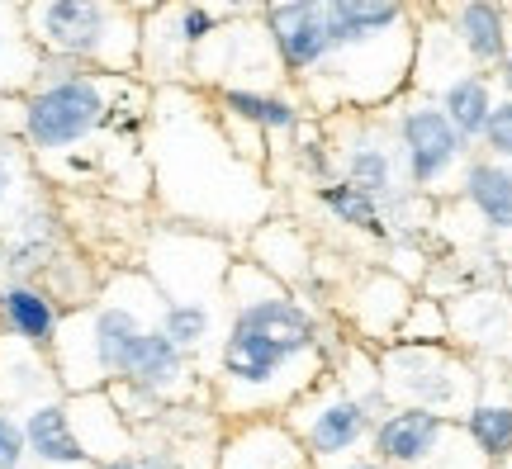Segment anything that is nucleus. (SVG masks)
<instances>
[{
    "label": "nucleus",
    "mask_w": 512,
    "mask_h": 469,
    "mask_svg": "<svg viewBox=\"0 0 512 469\" xmlns=\"http://www.w3.org/2000/svg\"><path fill=\"white\" fill-rule=\"evenodd\" d=\"M323 119V138H328V166L332 176L361 185L389 209V228L394 237L403 233V218L413 209H437V199L418 195L408 185L394 128L384 119V109H337V114H318Z\"/></svg>",
    "instance_id": "5"
},
{
    "label": "nucleus",
    "mask_w": 512,
    "mask_h": 469,
    "mask_svg": "<svg viewBox=\"0 0 512 469\" xmlns=\"http://www.w3.org/2000/svg\"><path fill=\"white\" fill-rule=\"evenodd\" d=\"M394 342H451L446 299H437V294H413V308L403 313Z\"/></svg>",
    "instance_id": "27"
},
{
    "label": "nucleus",
    "mask_w": 512,
    "mask_h": 469,
    "mask_svg": "<svg viewBox=\"0 0 512 469\" xmlns=\"http://www.w3.org/2000/svg\"><path fill=\"white\" fill-rule=\"evenodd\" d=\"M261 19L309 114L384 109L413 81V0H271Z\"/></svg>",
    "instance_id": "1"
},
{
    "label": "nucleus",
    "mask_w": 512,
    "mask_h": 469,
    "mask_svg": "<svg viewBox=\"0 0 512 469\" xmlns=\"http://www.w3.org/2000/svg\"><path fill=\"white\" fill-rule=\"evenodd\" d=\"M285 422L290 432L299 436V446L309 451L313 465H328V460H347V455H361L370 446V427H375V408H370L361 394H351L342 379L323 375L318 384H309L304 394L285 408Z\"/></svg>",
    "instance_id": "9"
},
{
    "label": "nucleus",
    "mask_w": 512,
    "mask_h": 469,
    "mask_svg": "<svg viewBox=\"0 0 512 469\" xmlns=\"http://www.w3.org/2000/svg\"><path fill=\"white\" fill-rule=\"evenodd\" d=\"M494 81H498V95H512V53L494 67Z\"/></svg>",
    "instance_id": "33"
},
{
    "label": "nucleus",
    "mask_w": 512,
    "mask_h": 469,
    "mask_svg": "<svg viewBox=\"0 0 512 469\" xmlns=\"http://www.w3.org/2000/svg\"><path fill=\"white\" fill-rule=\"evenodd\" d=\"M95 469H162V465H152V460H138V455H114V460H100Z\"/></svg>",
    "instance_id": "32"
},
{
    "label": "nucleus",
    "mask_w": 512,
    "mask_h": 469,
    "mask_svg": "<svg viewBox=\"0 0 512 469\" xmlns=\"http://www.w3.org/2000/svg\"><path fill=\"white\" fill-rule=\"evenodd\" d=\"M128 10H133V15H152V10H157V5H166V0H124Z\"/></svg>",
    "instance_id": "34"
},
{
    "label": "nucleus",
    "mask_w": 512,
    "mask_h": 469,
    "mask_svg": "<svg viewBox=\"0 0 512 469\" xmlns=\"http://www.w3.org/2000/svg\"><path fill=\"white\" fill-rule=\"evenodd\" d=\"M384 119L394 128V143H399L408 185H413L418 195L437 199V204L456 199L460 176H465V166L475 157V143L460 138V128L441 114L437 100L408 86L399 100L384 105Z\"/></svg>",
    "instance_id": "7"
},
{
    "label": "nucleus",
    "mask_w": 512,
    "mask_h": 469,
    "mask_svg": "<svg viewBox=\"0 0 512 469\" xmlns=\"http://www.w3.org/2000/svg\"><path fill=\"white\" fill-rule=\"evenodd\" d=\"M247 256L256 266H266L275 280H285L290 289L313 285V275H318V252H313L309 233L294 218H280V214H266L247 233Z\"/></svg>",
    "instance_id": "16"
},
{
    "label": "nucleus",
    "mask_w": 512,
    "mask_h": 469,
    "mask_svg": "<svg viewBox=\"0 0 512 469\" xmlns=\"http://www.w3.org/2000/svg\"><path fill=\"white\" fill-rule=\"evenodd\" d=\"M162 332L181 346L185 356H195L209 342H223L228 304H214V299H162Z\"/></svg>",
    "instance_id": "25"
},
{
    "label": "nucleus",
    "mask_w": 512,
    "mask_h": 469,
    "mask_svg": "<svg viewBox=\"0 0 512 469\" xmlns=\"http://www.w3.org/2000/svg\"><path fill=\"white\" fill-rule=\"evenodd\" d=\"M479 152L512 162V95H498V100H494V109H489V124H484V133H479Z\"/></svg>",
    "instance_id": "28"
},
{
    "label": "nucleus",
    "mask_w": 512,
    "mask_h": 469,
    "mask_svg": "<svg viewBox=\"0 0 512 469\" xmlns=\"http://www.w3.org/2000/svg\"><path fill=\"white\" fill-rule=\"evenodd\" d=\"M332 370V351H285L271 337L252 327L228 323L219 342V375H214V403L219 413L233 417H261L285 413L309 384Z\"/></svg>",
    "instance_id": "3"
},
{
    "label": "nucleus",
    "mask_w": 512,
    "mask_h": 469,
    "mask_svg": "<svg viewBox=\"0 0 512 469\" xmlns=\"http://www.w3.org/2000/svg\"><path fill=\"white\" fill-rule=\"evenodd\" d=\"M313 204H318L337 228H347V233H361V237H370V242H389V237H394L389 209H384L375 195H366L361 185L342 181V176L313 181Z\"/></svg>",
    "instance_id": "22"
},
{
    "label": "nucleus",
    "mask_w": 512,
    "mask_h": 469,
    "mask_svg": "<svg viewBox=\"0 0 512 469\" xmlns=\"http://www.w3.org/2000/svg\"><path fill=\"white\" fill-rule=\"evenodd\" d=\"M503 280H508V289H512V271H503Z\"/></svg>",
    "instance_id": "37"
},
{
    "label": "nucleus",
    "mask_w": 512,
    "mask_h": 469,
    "mask_svg": "<svg viewBox=\"0 0 512 469\" xmlns=\"http://www.w3.org/2000/svg\"><path fill=\"white\" fill-rule=\"evenodd\" d=\"M204 5H209L219 19H238V15H261L271 0H204Z\"/></svg>",
    "instance_id": "30"
},
{
    "label": "nucleus",
    "mask_w": 512,
    "mask_h": 469,
    "mask_svg": "<svg viewBox=\"0 0 512 469\" xmlns=\"http://www.w3.org/2000/svg\"><path fill=\"white\" fill-rule=\"evenodd\" d=\"M0 323L19 342L38 346V351H53L57 332H62V308H57V299L43 285L15 275L10 285L0 289Z\"/></svg>",
    "instance_id": "20"
},
{
    "label": "nucleus",
    "mask_w": 512,
    "mask_h": 469,
    "mask_svg": "<svg viewBox=\"0 0 512 469\" xmlns=\"http://www.w3.org/2000/svg\"><path fill=\"white\" fill-rule=\"evenodd\" d=\"M432 100H437L441 114L460 128V138H470V143L479 147V133H484V124H489V109H494V100H498V81H494V72L470 67V72L451 76V81H446Z\"/></svg>",
    "instance_id": "24"
},
{
    "label": "nucleus",
    "mask_w": 512,
    "mask_h": 469,
    "mask_svg": "<svg viewBox=\"0 0 512 469\" xmlns=\"http://www.w3.org/2000/svg\"><path fill=\"white\" fill-rule=\"evenodd\" d=\"M465 432L456 417L427 413V408H399L389 403L375 427H370V446L366 451L375 460H384L389 469H437L441 451Z\"/></svg>",
    "instance_id": "11"
},
{
    "label": "nucleus",
    "mask_w": 512,
    "mask_h": 469,
    "mask_svg": "<svg viewBox=\"0 0 512 469\" xmlns=\"http://www.w3.org/2000/svg\"><path fill=\"white\" fill-rule=\"evenodd\" d=\"M313 469H389L384 460H375L370 451H361V455H347V460H328V465H313Z\"/></svg>",
    "instance_id": "31"
},
{
    "label": "nucleus",
    "mask_w": 512,
    "mask_h": 469,
    "mask_svg": "<svg viewBox=\"0 0 512 469\" xmlns=\"http://www.w3.org/2000/svg\"><path fill=\"white\" fill-rule=\"evenodd\" d=\"M219 15L204 0H166L138 29V76L147 86H190V57L214 34Z\"/></svg>",
    "instance_id": "10"
},
{
    "label": "nucleus",
    "mask_w": 512,
    "mask_h": 469,
    "mask_svg": "<svg viewBox=\"0 0 512 469\" xmlns=\"http://www.w3.org/2000/svg\"><path fill=\"white\" fill-rule=\"evenodd\" d=\"M489 469H512V455H503V460H489Z\"/></svg>",
    "instance_id": "35"
},
{
    "label": "nucleus",
    "mask_w": 512,
    "mask_h": 469,
    "mask_svg": "<svg viewBox=\"0 0 512 469\" xmlns=\"http://www.w3.org/2000/svg\"><path fill=\"white\" fill-rule=\"evenodd\" d=\"M214 469H313V460L285 417L261 413L228 422V432L214 446Z\"/></svg>",
    "instance_id": "14"
},
{
    "label": "nucleus",
    "mask_w": 512,
    "mask_h": 469,
    "mask_svg": "<svg viewBox=\"0 0 512 469\" xmlns=\"http://www.w3.org/2000/svg\"><path fill=\"white\" fill-rule=\"evenodd\" d=\"M5 247H10V242H5V223H0V266H5Z\"/></svg>",
    "instance_id": "36"
},
{
    "label": "nucleus",
    "mask_w": 512,
    "mask_h": 469,
    "mask_svg": "<svg viewBox=\"0 0 512 469\" xmlns=\"http://www.w3.org/2000/svg\"><path fill=\"white\" fill-rule=\"evenodd\" d=\"M384 403L465 417L479 394V361L456 342H389L380 346Z\"/></svg>",
    "instance_id": "6"
},
{
    "label": "nucleus",
    "mask_w": 512,
    "mask_h": 469,
    "mask_svg": "<svg viewBox=\"0 0 512 469\" xmlns=\"http://www.w3.org/2000/svg\"><path fill=\"white\" fill-rule=\"evenodd\" d=\"M19 427H24V446H29V455L43 460V465H53V469H86L91 465V451L81 446L67 403H34Z\"/></svg>",
    "instance_id": "21"
},
{
    "label": "nucleus",
    "mask_w": 512,
    "mask_h": 469,
    "mask_svg": "<svg viewBox=\"0 0 512 469\" xmlns=\"http://www.w3.org/2000/svg\"><path fill=\"white\" fill-rule=\"evenodd\" d=\"M441 24L451 29L465 57L494 72L498 62L512 53V5L508 0H441Z\"/></svg>",
    "instance_id": "15"
},
{
    "label": "nucleus",
    "mask_w": 512,
    "mask_h": 469,
    "mask_svg": "<svg viewBox=\"0 0 512 469\" xmlns=\"http://www.w3.org/2000/svg\"><path fill=\"white\" fill-rule=\"evenodd\" d=\"M413 294L418 285H408L403 275H394L389 266H375V271H361L351 280V289L342 294V318H347V332L366 346H389L399 337L403 313L413 308Z\"/></svg>",
    "instance_id": "13"
},
{
    "label": "nucleus",
    "mask_w": 512,
    "mask_h": 469,
    "mask_svg": "<svg viewBox=\"0 0 512 469\" xmlns=\"http://www.w3.org/2000/svg\"><path fill=\"white\" fill-rule=\"evenodd\" d=\"M204 95L214 100V109L261 128L266 138H294L313 119L309 105L294 95V86H280V91H204Z\"/></svg>",
    "instance_id": "19"
},
{
    "label": "nucleus",
    "mask_w": 512,
    "mask_h": 469,
    "mask_svg": "<svg viewBox=\"0 0 512 469\" xmlns=\"http://www.w3.org/2000/svg\"><path fill=\"white\" fill-rule=\"evenodd\" d=\"M152 166L166 214L185 228L247 237L275 209V181L233 147L209 95L195 86L152 91Z\"/></svg>",
    "instance_id": "2"
},
{
    "label": "nucleus",
    "mask_w": 512,
    "mask_h": 469,
    "mask_svg": "<svg viewBox=\"0 0 512 469\" xmlns=\"http://www.w3.org/2000/svg\"><path fill=\"white\" fill-rule=\"evenodd\" d=\"M29 209H38V204L29 199V152H24V138L0 133V218L15 223Z\"/></svg>",
    "instance_id": "26"
},
{
    "label": "nucleus",
    "mask_w": 512,
    "mask_h": 469,
    "mask_svg": "<svg viewBox=\"0 0 512 469\" xmlns=\"http://www.w3.org/2000/svg\"><path fill=\"white\" fill-rule=\"evenodd\" d=\"M190 86L195 91H280V86H290L266 19H219L214 34L190 57Z\"/></svg>",
    "instance_id": "8"
},
{
    "label": "nucleus",
    "mask_w": 512,
    "mask_h": 469,
    "mask_svg": "<svg viewBox=\"0 0 512 469\" xmlns=\"http://www.w3.org/2000/svg\"><path fill=\"white\" fill-rule=\"evenodd\" d=\"M24 24L48 57L95 72H138V29L124 0H24Z\"/></svg>",
    "instance_id": "4"
},
{
    "label": "nucleus",
    "mask_w": 512,
    "mask_h": 469,
    "mask_svg": "<svg viewBox=\"0 0 512 469\" xmlns=\"http://www.w3.org/2000/svg\"><path fill=\"white\" fill-rule=\"evenodd\" d=\"M456 199L479 218V233L512 242V162L489 157V152L475 147V157H470L465 176H460Z\"/></svg>",
    "instance_id": "18"
},
{
    "label": "nucleus",
    "mask_w": 512,
    "mask_h": 469,
    "mask_svg": "<svg viewBox=\"0 0 512 469\" xmlns=\"http://www.w3.org/2000/svg\"><path fill=\"white\" fill-rule=\"evenodd\" d=\"M451 342L475 361L512 365V289L508 285H465L446 299Z\"/></svg>",
    "instance_id": "12"
},
{
    "label": "nucleus",
    "mask_w": 512,
    "mask_h": 469,
    "mask_svg": "<svg viewBox=\"0 0 512 469\" xmlns=\"http://www.w3.org/2000/svg\"><path fill=\"white\" fill-rule=\"evenodd\" d=\"M24 455H29V446H24V427L0 413V469H19L24 465Z\"/></svg>",
    "instance_id": "29"
},
{
    "label": "nucleus",
    "mask_w": 512,
    "mask_h": 469,
    "mask_svg": "<svg viewBox=\"0 0 512 469\" xmlns=\"http://www.w3.org/2000/svg\"><path fill=\"white\" fill-rule=\"evenodd\" d=\"M460 427L489 460L512 455V365L479 361V394L465 408Z\"/></svg>",
    "instance_id": "17"
},
{
    "label": "nucleus",
    "mask_w": 512,
    "mask_h": 469,
    "mask_svg": "<svg viewBox=\"0 0 512 469\" xmlns=\"http://www.w3.org/2000/svg\"><path fill=\"white\" fill-rule=\"evenodd\" d=\"M43 48L24 24V0H0V95H24L38 81Z\"/></svg>",
    "instance_id": "23"
}]
</instances>
